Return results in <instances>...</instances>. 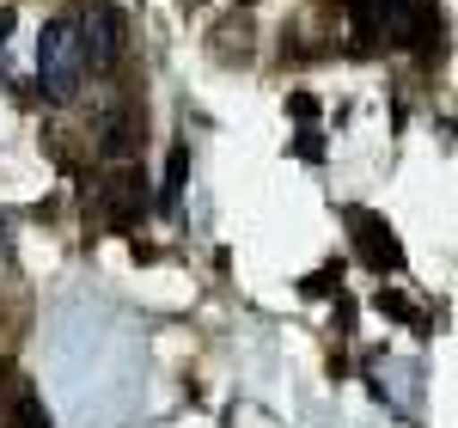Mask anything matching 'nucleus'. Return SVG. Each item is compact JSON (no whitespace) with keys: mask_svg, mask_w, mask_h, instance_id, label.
Returning <instances> with one entry per match:
<instances>
[{"mask_svg":"<svg viewBox=\"0 0 458 428\" xmlns=\"http://www.w3.org/2000/svg\"><path fill=\"white\" fill-rule=\"evenodd\" d=\"M354 13V49H367L373 37H386L397 49L434 56L440 49V6L434 0H349Z\"/></svg>","mask_w":458,"mask_h":428,"instance_id":"nucleus-1","label":"nucleus"},{"mask_svg":"<svg viewBox=\"0 0 458 428\" xmlns=\"http://www.w3.org/2000/svg\"><path fill=\"white\" fill-rule=\"evenodd\" d=\"M37 86L49 105H68L73 92L86 86V56H80V31L73 19H49L37 37Z\"/></svg>","mask_w":458,"mask_h":428,"instance_id":"nucleus-2","label":"nucleus"},{"mask_svg":"<svg viewBox=\"0 0 458 428\" xmlns=\"http://www.w3.org/2000/svg\"><path fill=\"white\" fill-rule=\"evenodd\" d=\"M73 31H80V56H86V73H92V68L110 73L116 62H123V43H129V31H123V13H116L110 0H86V13L73 19Z\"/></svg>","mask_w":458,"mask_h":428,"instance_id":"nucleus-3","label":"nucleus"},{"mask_svg":"<svg viewBox=\"0 0 458 428\" xmlns=\"http://www.w3.org/2000/svg\"><path fill=\"white\" fill-rule=\"evenodd\" d=\"M349 239H354V251H360V263L367 270H379V276H397L403 270V245H397V233H391L379 214H367V209H349Z\"/></svg>","mask_w":458,"mask_h":428,"instance_id":"nucleus-4","label":"nucleus"},{"mask_svg":"<svg viewBox=\"0 0 458 428\" xmlns=\"http://www.w3.org/2000/svg\"><path fill=\"white\" fill-rule=\"evenodd\" d=\"M147 172H135V166H116L105 184H98V209H105V220L110 227H129L135 214H141V202H147Z\"/></svg>","mask_w":458,"mask_h":428,"instance_id":"nucleus-5","label":"nucleus"},{"mask_svg":"<svg viewBox=\"0 0 458 428\" xmlns=\"http://www.w3.org/2000/svg\"><path fill=\"white\" fill-rule=\"evenodd\" d=\"M98 153L105 159H116V166H129L135 153H141V116L129 105H110L105 123H98Z\"/></svg>","mask_w":458,"mask_h":428,"instance_id":"nucleus-6","label":"nucleus"},{"mask_svg":"<svg viewBox=\"0 0 458 428\" xmlns=\"http://www.w3.org/2000/svg\"><path fill=\"white\" fill-rule=\"evenodd\" d=\"M183 178H190V153H183V147H172V172H165V196H159L165 209L177 202V190H183Z\"/></svg>","mask_w":458,"mask_h":428,"instance_id":"nucleus-7","label":"nucleus"},{"mask_svg":"<svg viewBox=\"0 0 458 428\" xmlns=\"http://www.w3.org/2000/svg\"><path fill=\"white\" fill-rule=\"evenodd\" d=\"M379 306H386L391 319H403V324H416V330H422V312H416V306H410L403 294H386V287H379Z\"/></svg>","mask_w":458,"mask_h":428,"instance_id":"nucleus-8","label":"nucleus"},{"mask_svg":"<svg viewBox=\"0 0 458 428\" xmlns=\"http://www.w3.org/2000/svg\"><path fill=\"white\" fill-rule=\"evenodd\" d=\"M6 257H13V220L0 214V263H6Z\"/></svg>","mask_w":458,"mask_h":428,"instance_id":"nucleus-9","label":"nucleus"},{"mask_svg":"<svg viewBox=\"0 0 458 428\" xmlns=\"http://www.w3.org/2000/svg\"><path fill=\"white\" fill-rule=\"evenodd\" d=\"M13 19H19V13H13V6H0V49H6V37H13Z\"/></svg>","mask_w":458,"mask_h":428,"instance_id":"nucleus-10","label":"nucleus"},{"mask_svg":"<svg viewBox=\"0 0 458 428\" xmlns=\"http://www.w3.org/2000/svg\"><path fill=\"white\" fill-rule=\"evenodd\" d=\"M239 6H250V0H239Z\"/></svg>","mask_w":458,"mask_h":428,"instance_id":"nucleus-11","label":"nucleus"}]
</instances>
